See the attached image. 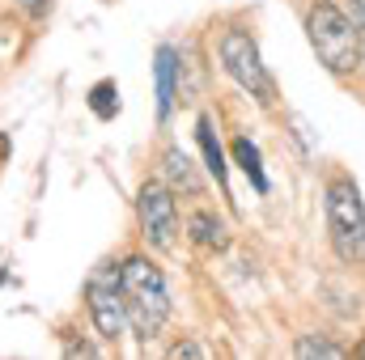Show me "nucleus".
Listing matches in <instances>:
<instances>
[{"label": "nucleus", "mask_w": 365, "mask_h": 360, "mask_svg": "<svg viewBox=\"0 0 365 360\" xmlns=\"http://www.w3.org/2000/svg\"><path fill=\"white\" fill-rule=\"evenodd\" d=\"M21 4H26V9H30V13H34V17H43V13H47V9H51V0H21Z\"/></svg>", "instance_id": "nucleus-17"}, {"label": "nucleus", "mask_w": 365, "mask_h": 360, "mask_svg": "<svg viewBox=\"0 0 365 360\" xmlns=\"http://www.w3.org/2000/svg\"><path fill=\"white\" fill-rule=\"evenodd\" d=\"M306 34H310V47L319 55V64L331 73V77H349L361 68V30L353 26V17L344 9H336L331 0H319L310 4L306 13Z\"/></svg>", "instance_id": "nucleus-2"}, {"label": "nucleus", "mask_w": 365, "mask_h": 360, "mask_svg": "<svg viewBox=\"0 0 365 360\" xmlns=\"http://www.w3.org/2000/svg\"><path fill=\"white\" fill-rule=\"evenodd\" d=\"M170 356L179 360V356H204V348L200 344H179V348H170Z\"/></svg>", "instance_id": "nucleus-15"}, {"label": "nucleus", "mask_w": 365, "mask_h": 360, "mask_svg": "<svg viewBox=\"0 0 365 360\" xmlns=\"http://www.w3.org/2000/svg\"><path fill=\"white\" fill-rule=\"evenodd\" d=\"M234 162L242 166V174L251 179V186L259 191V195H268V174H264V157H259V149L247 140V136H238L234 140Z\"/></svg>", "instance_id": "nucleus-11"}, {"label": "nucleus", "mask_w": 365, "mask_h": 360, "mask_svg": "<svg viewBox=\"0 0 365 360\" xmlns=\"http://www.w3.org/2000/svg\"><path fill=\"white\" fill-rule=\"evenodd\" d=\"M162 179L170 191H182V195H204V179L195 174V166H191V157L182 153V149H166L162 153Z\"/></svg>", "instance_id": "nucleus-8"}, {"label": "nucleus", "mask_w": 365, "mask_h": 360, "mask_svg": "<svg viewBox=\"0 0 365 360\" xmlns=\"http://www.w3.org/2000/svg\"><path fill=\"white\" fill-rule=\"evenodd\" d=\"M349 17L357 30H365V0H349Z\"/></svg>", "instance_id": "nucleus-14"}, {"label": "nucleus", "mask_w": 365, "mask_h": 360, "mask_svg": "<svg viewBox=\"0 0 365 360\" xmlns=\"http://www.w3.org/2000/svg\"><path fill=\"white\" fill-rule=\"evenodd\" d=\"M221 68L251 93L259 106H272L276 102V81H272V73H268V64H264V55H259V43L247 30H238V26L225 30V38H221Z\"/></svg>", "instance_id": "nucleus-4"}, {"label": "nucleus", "mask_w": 365, "mask_h": 360, "mask_svg": "<svg viewBox=\"0 0 365 360\" xmlns=\"http://www.w3.org/2000/svg\"><path fill=\"white\" fill-rule=\"evenodd\" d=\"M9 153H13V136H9V132H0V166L9 162Z\"/></svg>", "instance_id": "nucleus-16"}, {"label": "nucleus", "mask_w": 365, "mask_h": 360, "mask_svg": "<svg viewBox=\"0 0 365 360\" xmlns=\"http://www.w3.org/2000/svg\"><path fill=\"white\" fill-rule=\"evenodd\" d=\"M175 81H179V55H175V47H158L153 85H158V119H162V123H166L170 110H175Z\"/></svg>", "instance_id": "nucleus-7"}, {"label": "nucleus", "mask_w": 365, "mask_h": 360, "mask_svg": "<svg viewBox=\"0 0 365 360\" xmlns=\"http://www.w3.org/2000/svg\"><path fill=\"white\" fill-rule=\"evenodd\" d=\"M361 64H365V30H361Z\"/></svg>", "instance_id": "nucleus-18"}, {"label": "nucleus", "mask_w": 365, "mask_h": 360, "mask_svg": "<svg viewBox=\"0 0 365 360\" xmlns=\"http://www.w3.org/2000/svg\"><path fill=\"white\" fill-rule=\"evenodd\" d=\"M327 233L344 263H365V203L357 182L336 179L327 186Z\"/></svg>", "instance_id": "nucleus-3"}, {"label": "nucleus", "mask_w": 365, "mask_h": 360, "mask_svg": "<svg viewBox=\"0 0 365 360\" xmlns=\"http://www.w3.org/2000/svg\"><path fill=\"white\" fill-rule=\"evenodd\" d=\"M90 110L98 119H115L119 115V85L115 81H98L90 90Z\"/></svg>", "instance_id": "nucleus-12"}, {"label": "nucleus", "mask_w": 365, "mask_h": 360, "mask_svg": "<svg viewBox=\"0 0 365 360\" xmlns=\"http://www.w3.org/2000/svg\"><path fill=\"white\" fill-rule=\"evenodd\" d=\"M119 292H123V309H128V327L140 339H153L166 318H170V288L166 275L153 268L149 259H128L119 263Z\"/></svg>", "instance_id": "nucleus-1"}, {"label": "nucleus", "mask_w": 365, "mask_h": 360, "mask_svg": "<svg viewBox=\"0 0 365 360\" xmlns=\"http://www.w3.org/2000/svg\"><path fill=\"white\" fill-rule=\"evenodd\" d=\"M187 233H191V242L204 246V250H225V246H230V229H225V221H217V216L204 212V208L187 216Z\"/></svg>", "instance_id": "nucleus-9"}, {"label": "nucleus", "mask_w": 365, "mask_h": 360, "mask_svg": "<svg viewBox=\"0 0 365 360\" xmlns=\"http://www.w3.org/2000/svg\"><path fill=\"white\" fill-rule=\"evenodd\" d=\"M195 140H200V149H204V166H208V174L225 186L230 170H225V153H221V144H217V132H212V119H208V115H200V123H195Z\"/></svg>", "instance_id": "nucleus-10"}, {"label": "nucleus", "mask_w": 365, "mask_h": 360, "mask_svg": "<svg viewBox=\"0 0 365 360\" xmlns=\"http://www.w3.org/2000/svg\"><path fill=\"white\" fill-rule=\"evenodd\" d=\"M293 352H297V356H327V360L344 356V348H336V344H327V339H310V335H302V339L293 344Z\"/></svg>", "instance_id": "nucleus-13"}, {"label": "nucleus", "mask_w": 365, "mask_h": 360, "mask_svg": "<svg viewBox=\"0 0 365 360\" xmlns=\"http://www.w3.org/2000/svg\"><path fill=\"white\" fill-rule=\"evenodd\" d=\"M86 301H90V318L102 339H119L128 327V309H123V292H119V263H102L86 284Z\"/></svg>", "instance_id": "nucleus-5"}, {"label": "nucleus", "mask_w": 365, "mask_h": 360, "mask_svg": "<svg viewBox=\"0 0 365 360\" xmlns=\"http://www.w3.org/2000/svg\"><path fill=\"white\" fill-rule=\"evenodd\" d=\"M136 216H140V233L158 246V250H170L175 246V233H179V203H175V191L166 182H145L140 195H136Z\"/></svg>", "instance_id": "nucleus-6"}]
</instances>
